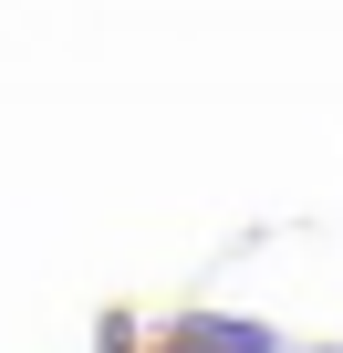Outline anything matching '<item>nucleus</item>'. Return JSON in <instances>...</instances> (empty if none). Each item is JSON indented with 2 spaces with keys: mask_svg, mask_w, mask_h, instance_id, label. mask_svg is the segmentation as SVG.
I'll use <instances>...</instances> for the list:
<instances>
[{
  "mask_svg": "<svg viewBox=\"0 0 343 353\" xmlns=\"http://www.w3.org/2000/svg\"><path fill=\"white\" fill-rule=\"evenodd\" d=\"M156 353H281V332L250 322V312H177Z\"/></svg>",
  "mask_w": 343,
  "mask_h": 353,
  "instance_id": "1",
  "label": "nucleus"
},
{
  "mask_svg": "<svg viewBox=\"0 0 343 353\" xmlns=\"http://www.w3.org/2000/svg\"><path fill=\"white\" fill-rule=\"evenodd\" d=\"M94 353H135V312H125V301H115V312L94 322Z\"/></svg>",
  "mask_w": 343,
  "mask_h": 353,
  "instance_id": "2",
  "label": "nucleus"
},
{
  "mask_svg": "<svg viewBox=\"0 0 343 353\" xmlns=\"http://www.w3.org/2000/svg\"><path fill=\"white\" fill-rule=\"evenodd\" d=\"M312 353H343V343H312Z\"/></svg>",
  "mask_w": 343,
  "mask_h": 353,
  "instance_id": "3",
  "label": "nucleus"
}]
</instances>
